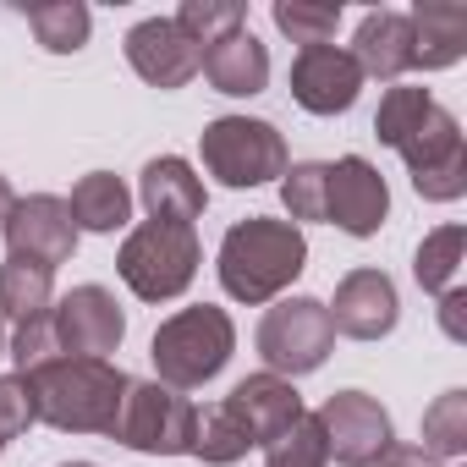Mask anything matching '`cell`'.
Listing matches in <instances>:
<instances>
[{"mask_svg": "<svg viewBox=\"0 0 467 467\" xmlns=\"http://www.w3.org/2000/svg\"><path fill=\"white\" fill-rule=\"evenodd\" d=\"M67 209H72V225H78V231H99V237H110V231H121V225L132 220V192H127L121 176L88 171V176L72 187Z\"/></svg>", "mask_w": 467, "mask_h": 467, "instance_id": "cell-21", "label": "cell"}, {"mask_svg": "<svg viewBox=\"0 0 467 467\" xmlns=\"http://www.w3.org/2000/svg\"><path fill=\"white\" fill-rule=\"evenodd\" d=\"M451 467H456V462H451Z\"/></svg>", "mask_w": 467, "mask_h": 467, "instance_id": "cell-38", "label": "cell"}, {"mask_svg": "<svg viewBox=\"0 0 467 467\" xmlns=\"http://www.w3.org/2000/svg\"><path fill=\"white\" fill-rule=\"evenodd\" d=\"M198 154L220 187H265L286 176V138L259 116H214L198 132Z\"/></svg>", "mask_w": 467, "mask_h": 467, "instance_id": "cell-6", "label": "cell"}, {"mask_svg": "<svg viewBox=\"0 0 467 467\" xmlns=\"http://www.w3.org/2000/svg\"><path fill=\"white\" fill-rule=\"evenodd\" d=\"M265 467H330V456H325V434H319V418L303 412L281 440H270V445H265Z\"/></svg>", "mask_w": 467, "mask_h": 467, "instance_id": "cell-29", "label": "cell"}, {"mask_svg": "<svg viewBox=\"0 0 467 467\" xmlns=\"http://www.w3.org/2000/svg\"><path fill=\"white\" fill-rule=\"evenodd\" d=\"M231 352H237V325H231L225 308L214 303H192V308H176L171 319H160L154 341H149V358H154V374L160 385L171 390H198L209 385Z\"/></svg>", "mask_w": 467, "mask_h": 467, "instance_id": "cell-4", "label": "cell"}, {"mask_svg": "<svg viewBox=\"0 0 467 467\" xmlns=\"http://www.w3.org/2000/svg\"><path fill=\"white\" fill-rule=\"evenodd\" d=\"M127 67L149 88H187L198 78V45L171 17H143L127 34Z\"/></svg>", "mask_w": 467, "mask_h": 467, "instance_id": "cell-16", "label": "cell"}, {"mask_svg": "<svg viewBox=\"0 0 467 467\" xmlns=\"http://www.w3.org/2000/svg\"><path fill=\"white\" fill-rule=\"evenodd\" d=\"M34 423H39V412H34L28 379H23V374H0V445L23 440Z\"/></svg>", "mask_w": 467, "mask_h": 467, "instance_id": "cell-32", "label": "cell"}, {"mask_svg": "<svg viewBox=\"0 0 467 467\" xmlns=\"http://www.w3.org/2000/svg\"><path fill=\"white\" fill-rule=\"evenodd\" d=\"M203 265V243L192 225H171V220H143L127 231V243L116 254V275L127 281L132 297L143 303H171L192 286Z\"/></svg>", "mask_w": 467, "mask_h": 467, "instance_id": "cell-5", "label": "cell"}, {"mask_svg": "<svg viewBox=\"0 0 467 467\" xmlns=\"http://www.w3.org/2000/svg\"><path fill=\"white\" fill-rule=\"evenodd\" d=\"M138 198H143L149 220H171V225H192V220L209 209L203 176H198L182 154L149 160V165H143V182H138Z\"/></svg>", "mask_w": 467, "mask_h": 467, "instance_id": "cell-18", "label": "cell"}, {"mask_svg": "<svg viewBox=\"0 0 467 467\" xmlns=\"http://www.w3.org/2000/svg\"><path fill=\"white\" fill-rule=\"evenodd\" d=\"M281 203H286L292 225H303V220H325V160L286 165V176H281Z\"/></svg>", "mask_w": 467, "mask_h": 467, "instance_id": "cell-30", "label": "cell"}, {"mask_svg": "<svg viewBox=\"0 0 467 467\" xmlns=\"http://www.w3.org/2000/svg\"><path fill=\"white\" fill-rule=\"evenodd\" d=\"M259 358L270 374L281 379H297V374H314L330 347H336V325H330V308L319 297H281L265 319H259V336H254Z\"/></svg>", "mask_w": 467, "mask_h": 467, "instance_id": "cell-7", "label": "cell"}, {"mask_svg": "<svg viewBox=\"0 0 467 467\" xmlns=\"http://www.w3.org/2000/svg\"><path fill=\"white\" fill-rule=\"evenodd\" d=\"M407 28H412V67L423 72H445L467 56V12L451 0H418L407 12Z\"/></svg>", "mask_w": 467, "mask_h": 467, "instance_id": "cell-19", "label": "cell"}, {"mask_svg": "<svg viewBox=\"0 0 467 467\" xmlns=\"http://www.w3.org/2000/svg\"><path fill=\"white\" fill-rule=\"evenodd\" d=\"M374 138L407 160V176H412L418 198L456 203L467 192V143H462V127H456V116L429 88H412V83L385 88L379 116H374Z\"/></svg>", "mask_w": 467, "mask_h": 467, "instance_id": "cell-1", "label": "cell"}, {"mask_svg": "<svg viewBox=\"0 0 467 467\" xmlns=\"http://www.w3.org/2000/svg\"><path fill=\"white\" fill-rule=\"evenodd\" d=\"M462 248H467V231H462L456 220H451V225H434L429 237L418 243V254H412V275H418V286H423L429 297H440V292L456 286Z\"/></svg>", "mask_w": 467, "mask_h": 467, "instance_id": "cell-25", "label": "cell"}, {"mask_svg": "<svg viewBox=\"0 0 467 467\" xmlns=\"http://www.w3.org/2000/svg\"><path fill=\"white\" fill-rule=\"evenodd\" d=\"M330 308V325L336 336H352V341H385L401 319V297H396V281L385 270H352L341 275L336 286V303Z\"/></svg>", "mask_w": 467, "mask_h": 467, "instance_id": "cell-14", "label": "cell"}, {"mask_svg": "<svg viewBox=\"0 0 467 467\" xmlns=\"http://www.w3.org/2000/svg\"><path fill=\"white\" fill-rule=\"evenodd\" d=\"M254 451V440L243 434V423L225 412V401H214V407H203L198 418H192V451L187 456H198L203 467H231V462H243Z\"/></svg>", "mask_w": 467, "mask_h": 467, "instance_id": "cell-24", "label": "cell"}, {"mask_svg": "<svg viewBox=\"0 0 467 467\" xmlns=\"http://www.w3.org/2000/svg\"><path fill=\"white\" fill-rule=\"evenodd\" d=\"M0 358H6V325H0Z\"/></svg>", "mask_w": 467, "mask_h": 467, "instance_id": "cell-36", "label": "cell"}, {"mask_svg": "<svg viewBox=\"0 0 467 467\" xmlns=\"http://www.w3.org/2000/svg\"><path fill=\"white\" fill-rule=\"evenodd\" d=\"M462 308H467V292H462V286L440 292V325H445V336H451V341H462V336H467V330H462Z\"/></svg>", "mask_w": 467, "mask_h": 467, "instance_id": "cell-34", "label": "cell"}, {"mask_svg": "<svg viewBox=\"0 0 467 467\" xmlns=\"http://www.w3.org/2000/svg\"><path fill=\"white\" fill-rule=\"evenodd\" d=\"M352 61L363 67V78L401 83L412 72V28H407V12H368L358 23Z\"/></svg>", "mask_w": 467, "mask_h": 467, "instance_id": "cell-20", "label": "cell"}, {"mask_svg": "<svg viewBox=\"0 0 467 467\" xmlns=\"http://www.w3.org/2000/svg\"><path fill=\"white\" fill-rule=\"evenodd\" d=\"M0 231H6V259H23V265L50 270V275H56L61 265H72V254H78L72 209H67V198H56V192H28V198H17Z\"/></svg>", "mask_w": 467, "mask_h": 467, "instance_id": "cell-9", "label": "cell"}, {"mask_svg": "<svg viewBox=\"0 0 467 467\" xmlns=\"http://www.w3.org/2000/svg\"><path fill=\"white\" fill-rule=\"evenodd\" d=\"M363 94V67L341 45H308L292 61V99L308 116H347Z\"/></svg>", "mask_w": 467, "mask_h": 467, "instance_id": "cell-13", "label": "cell"}, {"mask_svg": "<svg viewBox=\"0 0 467 467\" xmlns=\"http://www.w3.org/2000/svg\"><path fill=\"white\" fill-rule=\"evenodd\" d=\"M374 467H440L423 445H401V440H390L385 451H379V462Z\"/></svg>", "mask_w": 467, "mask_h": 467, "instance_id": "cell-33", "label": "cell"}, {"mask_svg": "<svg viewBox=\"0 0 467 467\" xmlns=\"http://www.w3.org/2000/svg\"><path fill=\"white\" fill-rule=\"evenodd\" d=\"M50 325H56L61 358H110L127 336V314L105 286H72L50 308Z\"/></svg>", "mask_w": 467, "mask_h": 467, "instance_id": "cell-11", "label": "cell"}, {"mask_svg": "<svg viewBox=\"0 0 467 467\" xmlns=\"http://www.w3.org/2000/svg\"><path fill=\"white\" fill-rule=\"evenodd\" d=\"M6 358L17 363V374H34L39 363H50V358H61V347H56V325H50V314H34V319H23V325L12 330V341H6Z\"/></svg>", "mask_w": 467, "mask_h": 467, "instance_id": "cell-31", "label": "cell"}, {"mask_svg": "<svg viewBox=\"0 0 467 467\" xmlns=\"http://www.w3.org/2000/svg\"><path fill=\"white\" fill-rule=\"evenodd\" d=\"M12 203H17V192H12V182L0 176V225H6V214H12Z\"/></svg>", "mask_w": 467, "mask_h": 467, "instance_id": "cell-35", "label": "cell"}, {"mask_svg": "<svg viewBox=\"0 0 467 467\" xmlns=\"http://www.w3.org/2000/svg\"><path fill=\"white\" fill-rule=\"evenodd\" d=\"M171 23H176L198 50H209L214 39L248 28V6H243V0H182V12H176Z\"/></svg>", "mask_w": 467, "mask_h": 467, "instance_id": "cell-26", "label": "cell"}, {"mask_svg": "<svg viewBox=\"0 0 467 467\" xmlns=\"http://www.w3.org/2000/svg\"><path fill=\"white\" fill-rule=\"evenodd\" d=\"M423 451L440 462H456L467 451V390H445L434 396V407L423 412Z\"/></svg>", "mask_w": 467, "mask_h": 467, "instance_id": "cell-27", "label": "cell"}, {"mask_svg": "<svg viewBox=\"0 0 467 467\" xmlns=\"http://www.w3.org/2000/svg\"><path fill=\"white\" fill-rule=\"evenodd\" d=\"M390 214V187L363 154H341L325 165V220L341 225L347 237H374Z\"/></svg>", "mask_w": 467, "mask_h": 467, "instance_id": "cell-12", "label": "cell"}, {"mask_svg": "<svg viewBox=\"0 0 467 467\" xmlns=\"http://www.w3.org/2000/svg\"><path fill=\"white\" fill-rule=\"evenodd\" d=\"M314 418H319V434H325V456L336 467H374L379 451L396 440L390 412L368 390H336Z\"/></svg>", "mask_w": 467, "mask_h": 467, "instance_id": "cell-10", "label": "cell"}, {"mask_svg": "<svg viewBox=\"0 0 467 467\" xmlns=\"http://www.w3.org/2000/svg\"><path fill=\"white\" fill-rule=\"evenodd\" d=\"M192 418H198V407L182 390H171L160 379H132L110 440H121L127 451H143V456H187Z\"/></svg>", "mask_w": 467, "mask_h": 467, "instance_id": "cell-8", "label": "cell"}, {"mask_svg": "<svg viewBox=\"0 0 467 467\" xmlns=\"http://www.w3.org/2000/svg\"><path fill=\"white\" fill-rule=\"evenodd\" d=\"M220 286L231 303H275L303 270H308V237H303V225L292 220H275V214H248L237 220L220 237Z\"/></svg>", "mask_w": 467, "mask_h": 467, "instance_id": "cell-2", "label": "cell"}, {"mask_svg": "<svg viewBox=\"0 0 467 467\" xmlns=\"http://www.w3.org/2000/svg\"><path fill=\"white\" fill-rule=\"evenodd\" d=\"M56 308V275L50 270H34L23 259H6L0 265V319H34V314H50Z\"/></svg>", "mask_w": 467, "mask_h": 467, "instance_id": "cell-23", "label": "cell"}, {"mask_svg": "<svg viewBox=\"0 0 467 467\" xmlns=\"http://www.w3.org/2000/svg\"><path fill=\"white\" fill-rule=\"evenodd\" d=\"M23 379L34 390L39 423L61 434H116V418L132 385L110 358H50Z\"/></svg>", "mask_w": 467, "mask_h": 467, "instance_id": "cell-3", "label": "cell"}, {"mask_svg": "<svg viewBox=\"0 0 467 467\" xmlns=\"http://www.w3.org/2000/svg\"><path fill=\"white\" fill-rule=\"evenodd\" d=\"M275 28L292 39V45H330V34L341 28V6H319V0H275L270 6Z\"/></svg>", "mask_w": 467, "mask_h": 467, "instance_id": "cell-28", "label": "cell"}, {"mask_svg": "<svg viewBox=\"0 0 467 467\" xmlns=\"http://www.w3.org/2000/svg\"><path fill=\"white\" fill-rule=\"evenodd\" d=\"M23 17L50 56H78L88 45V28H94L83 0H45V6H23Z\"/></svg>", "mask_w": 467, "mask_h": 467, "instance_id": "cell-22", "label": "cell"}, {"mask_svg": "<svg viewBox=\"0 0 467 467\" xmlns=\"http://www.w3.org/2000/svg\"><path fill=\"white\" fill-rule=\"evenodd\" d=\"M61 467H94V462H61Z\"/></svg>", "mask_w": 467, "mask_h": 467, "instance_id": "cell-37", "label": "cell"}, {"mask_svg": "<svg viewBox=\"0 0 467 467\" xmlns=\"http://www.w3.org/2000/svg\"><path fill=\"white\" fill-rule=\"evenodd\" d=\"M198 72L225 99H254L270 83V50L254 39V28H237V34L214 39L209 50H198Z\"/></svg>", "mask_w": 467, "mask_h": 467, "instance_id": "cell-17", "label": "cell"}, {"mask_svg": "<svg viewBox=\"0 0 467 467\" xmlns=\"http://www.w3.org/2000/svg\"><path fill=\"white\" fill-rule=\"evenodd\" d=\"M225 412L243 423V434L254 440V451H265L270 440H281V434L303 418V396H297L292 379H281V374L265 368V374H248V379L231 385Z\"/></svg>", "mask_w": 467, "mask_h": 467, "instance_id": "cell-15", "label": "cell"}]
</instances>
